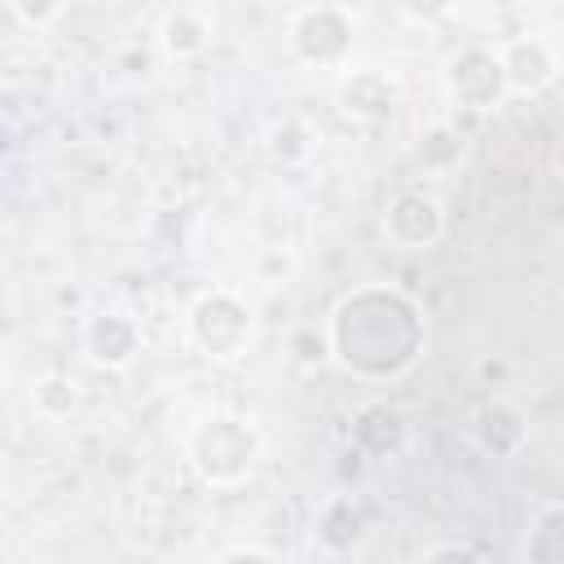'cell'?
Masks as SVG:
<instances>
[{
    "mask_svg": "<svg viewBox=\"0 0 564 564\" xmlns=\"http://www.w3.org/2000/svg\"><path fill=\"white\" fill-rule=\"evenodd\" d=\"M291 273H295V256H291V251L269 247V251L256 256V278H260L264 286H278V282H286Z\"/></svg>",
    "mask_w": 564,
    "mask_h": 564,
    "instance_id": "cell-19",
    "label": "cell"
},
{
    "mask_svg": "<svg viewBox=\"0 0 564 564\" xmlns=\"http://www.w3.org/2000/svg\"><path fill=\"white\" fill-rule=\"evenodd\" d=\"M379 229H383L388 247H397V251H427L445 238V207L432 189L410 185L383 203Z\"/></svg>",
    "mask_w": 564,
    "mask_h": 564,
    "instance_id": "cell-6",
    "label": "cell"
},
{
    "mask_svg": "<svg viewBox=\"0 0 564 564\" xmlns=\"http://www.w3.org/2000/svg\"><path fill=\"white\" fill-rule=\"evenodd\" d=\"M441 88L449 97V106L467 110V115H485L498 110L511 88H507V70L498 48L489 44H463L441 62Z\"/></svg>",
    "mask_w": 564,
    "mask_h": 564,
    "instance_id": "cell-5",
    "label": "cell"
},
{
    "mask_svg": "<svg viewBox=\"0 0 564 564\" xmlns=\"http://www.w3.org/2000/svg\"><path fill=\"white\" fill-rule=\"evenodd\" d=\"M79 344L97 370H128L141 352V326H137V317H128L119 308H101V313L84 317Z\"/></svg>",
    "mask_w": 564,
    "mask_h": 564,
    "instance_id": "cell-9",
    "label": "cell"
},
{
    "mask_svg": "<svg viewBox=\"0 0 564 564\" xmlns=\"http://www.w3.org/2000/svg\"><path fill=\"white\" fill-rule=\"evenodd\" d=\"M212 35H216V13L198 9V4H172V9H163L159 26H154L159 53L167 62H189V57L207 53Z\"/></svg>",
    "mask_w": 564,
    "mask_h": 564,
    "instance_id": "cell-10",
    "label": "cell"
},
{
    "mask_svg": "<svg viewBox=\"0 0 564 564\" xmlns=\"http://www.w3.org/2000/svg\"><path fill=\"white\" fill-rule=\"evenodd\" d=\"M498 57H502L511 97H538V93H546L560 79V57H555L551 40L538 35V31H524V35L502 40L498 44Z\"/></svg>",
    "mask_w": 564,
    "mask_h": 564,
    "instance_id": "cell-7",
    "label": "cell"
},
{
    "mask_svg": "<svg viewBox=\"0 0 564 564\" xmlns=\"http://www.w3.org/2000/svg\"><path fill=\"white\" fill-rule=\"evenodd\" d=\"M212 564H282V560L273 551H264V546H229Z\"/></svg>",
    "mask_w": 564,
    "mask_h": 564,
    "instance_id": "cell-21",
    "label": "cell"
},
{
    "mask_svg": "<svg viewBox=\"0 0 564 564\" xmlns=\"http://www.w3.org/2000/svg\"><path fill=\"white\" fill-rule=\"evenodd\" d=\"M357 44V18L344 4H300L286 18V48L317 70H344Z\"/></svg>",
    "mask_w": 564,
    "mask_h": 564,
    "instance_id": "cell-4",
    "label": "cell"
},
{
    "mask_svg": "<svg viewBox=\"0 0 564 564\" xmlns=\"http://www.w3.org/2000/svg\"><path fill=\"white\" fill-rule=\"evenodd\" d=\"M471 436L494 458H516L529 445V419L511 401H485L471 419Z\"/></svg>",
    "mask_w": 564,
    "mask_h": 564,
    "instance_id": "cell-12",
    "label": "cell"
},
{
    "mask_svg": "<svg viewBox=\"0 0 564 564\" xmlns=\"http://www.w3.org/2000/svg\"><path fill=\"white\" fill-rule=\"evenodd\" d=\"M357 533H361V511L352 507V498H335V502L322 507V516H317V538H322L330 551L352 546Z\"/></svg>",
    "mask_w": 564,
    "mask_h": 564,
    "instance_id": "cell-16",
    "label": "cell"
},
{
    "mask_svg": "<svg viewBox=\"0 0 564 564\" xmlns=\"http://www.w3.org/2000/svg\"><path fill=\"white\" fill-rule=\"evenodd\" d=\"M4 9H9V18L22 22L26 31H44V26H53V22L66 13V4H31V0H9Z\"/></svg>",
    "mask_w": 564,
    "mask_h": 564,
    "instance_id": "cell-18",
    "label": "cell"
},
{
    "mask_svg": "<svg viewBox=\"0 0 564 564\" xmlns=\"http://www.w3.org/2000/svg\"><path fill=\"white\" fill-rule=\"evenodd\" d=\"M419 564H489V560L467 542H436L419 555Z\"/></svg>",
    "mask_w": 564,
    "mask_h": 564,
    "instance_id": "cell-20",
    "label": "cell"
},
{
    "mask_svg": "<svg viewBox=\"0 0 564 564\" xmlns=\"http://www.w3.org/2000/svg\"><path fill=\"white\" fill-rule=\"evenodd\" d=\"M79 401H84V392H79V383L66 370H44L31 383V410L44 423H66L79 410Z\"/></svg>",
    "mask_w": 564,
    "mask_h": 564,
    "instance_id": "cell-13",
    "label": "cell"
},
{
    "mask_svg": "<svg viewBox=\"0 0 564 564\" xmlns=\"http://www.w3.org/2000/svg\"><path fill=\"white\" fill-rule=\"evenodd\" d=\"M414 159H419V167H423V172H432V176H441V172L458 167V159H463V132H458V128H449V123H432V128L419 137Z\"/></svg>",
    "mask_w": 564,
    "mask_h": 564,
    "instance_id": "cell-15",
    "label": "cell"
},
{
    "mask_svg": "<svg viewBox=\"0 0 564 564\" xmlns=\"http://www.w3.org/2000/svg\"><path fill=\"white\" fill-rule=\"evenodd\" d=\"M423 339V308L392 282H361L344 291L326 317L330 357L361 383L401 379L419 361Z\"/></svg>",
    "mask_w": 564,
    "mask_h": 564,
    "instance_id": "cell-1",
    "label": "cell"
},
{
    "mask_svg": "<svg viewBox=\"0 0 564 564\" xmlns=\"http://www.w3.org/2000/svg\"><path fill=\"white\" fill-rule=\"evenodd\" d=\"M269 154L282 159V163H300V159H308V154H313V137H308V128H304L300 119L278 123L273 137H269Z\"/></svg>",
    "mask_w": 564,
    "mask_h": 564,
    "instance_id": "cell-17",
    "label": "cell"
},
{
    "mask_svg": "<svg viewBox=\"0 0 564 564\" xmlns=\"http://www.w3.org/2000/svg\"><path fill=\"white\" fill-rule=\"evenodd\" d=\"M335 101L352 123L375 128V123H388L392 110L401 106V84L383 66H357V70H344Z\"/></svg>",
    "mask_w": 564,
    "mask_h": 564,
    "instance_id": "cell-8",
    "label": "cell"
},
{
    "mask_svg": "<svg viewBox=\"0 0 564 564\" xmlns=\"http://www.w3.org/2000/svg\"><path fill=\"white\" fill-rule=\"evenodd\" d=\"M405 436H410V427H405L401 410L388 405V401H370L352 419V449L366 454V458H392V454H401L405 449Z\"/></svg>",
    "mask_w": 564,
    "mask_h": 564,
    "instance_id": "cell-11",
    "label": "cell"
},
{
    "mask_svg": "<svg viewBox=\"0 0 564 564\" xmlns=\"http://www.w3.org/2000/svg\"><path fill=\"white\" fill-rule=\"evenodd\" d=\"M524 564H564V502L546 507L529 538H524Z\"/></svg>",
    "mask_w": 564,
    "mask_h": 564,
    "instance_id": "cell-14",
    "label": "cell"
},
{
    "mask_svg": "<svg viewBox=\"0 0 564 564\" xmlns=\"http://www.w3.org/2000/svg\"><path fill=\"white\" fill-rule=\"evenodd\" d=\"M551 159H555V172H560V176H564V141H560V145H555V154H551Z\"/></svg>",
    "mask_w": 564,
    "mask_h": 564,
    "instance_id": "cell-22",
    "label": "cell"
},
{
    "mask_svg": "<svg viewBox=\"0 0 564 564\" xmlns=\"http://www.w3.org/2000/svg\"><path fill=\"white\" fill-rule=\"evenodd\" d=\"M181 454L189 463V471L212 485V489H234L242 485L260 458H264V436L260 427L247 419V414H234V410H212V414H198L185 436H181Z\"/></svg>",
    "mask_w": 564,
    "mask_h": 564,
    "instance_id": "cell-2",
    "label": "cell"
},
{
    "mask_svg": "<svg viewBox=\"0 0 564 564\" xmlns=\"http://www.w3.org/2000/svg\"><path fill=\"white\" fill-rule=\"evenodd\" d=\"M256 330H260L256 304L234 286H207L185 308V339L207 361H220V366L242 361L256 348Z\"/></svg>",
    "mask_w": 564,
    "mask_h": 564,
    "instance_id": "cell-3",
    "label": "cell"
}]
</instances>
